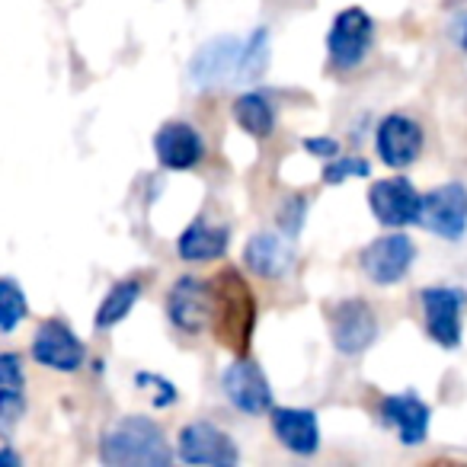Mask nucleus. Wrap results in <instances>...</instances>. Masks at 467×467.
<instances>
[{
	"label": "nucleus",
	"instance_id": "obj_1",
	"mask_svg": "<svg viewBox=\"0 0 467 467\" xmlns=\"http://www.w3.org/2000/svg\"><path fill=\"white\" fill-rule=\"evenodd\" d=\"M208 285H212V327L208 330L234 356H250L256 333V295L247 275L241 269L224 266L214 279H208Z\"/></svg>",
	"mask_w": 467,
	"mask_h": 467
},
{
	"label": "nucleus",
	"instance_id": "obj_2",
	"mask_svg": "<svg viewBox=\"0 0 467 467\" xmlns=\"http://www.w3.org/2000/svg\"><path fill=\"white\" fill-rule=\"evenodd\" d=\"M99 461L112 467H167L173 448L150 416H122L99 439Z\"/></svg>",
	"mask_w": 467,
	"mask_h": 467
},
{
	"label": "nucleus",
	"instance_id": "obj_3",
	"mask_svg": "<svg viewBox=\"0 0 467 467\" xmlns=\"http://www.w3.org/2000/svg\"><path fill=\"white\" fill-rule=\"evenodd\" d=\"M327 327H330L333 349L346 358H356L365 349H371L381 333L375 307L365 298H343L327 305Z\"/></svg>",
	"mask_w": 467,
	"mask_h": 467
},
{
	"label": "nucleus",
	"instance_id": "obj_4",
	"mask_svg": "<svg viewBox=\"0 0 467 467\" xmlns=\"http://www.w3.org/2000/svg\"><path fill=\"white\" fill-rule=\"evenodd\" d=\"M420 305L426 337L441 349H458L464 339L467 292H461L458 285H426L420 292Z\"/></svg>",
	"mask_w": 467,
	"mask_h": 467
},
{
	"label": "nucleus",
	"instance_id": "obj_5",
	"mask_svg": "<svg viewBox=\"0 0 467 467\" xmlns=\"http://www.w3.org/2000/svg\"><path fill=\"white\" fill-rule=\"evenodd\" d=\"M375 42V20L362 7H346L337 14L330 33H327V55L337 71H356L365 65Z\"/></svg>",
	"mask_w": 467,
	"mask_h": 467
},
{
	"label": "nucleus",
	"instance_id": "obj_6",
	"mask_svg": "<svg viewBox=\"0 0 467 467\" xmlns=\"http://www.w3.org/2000/svg\"><path fill=\"white\" fill-rule=\"evenodd\" d=\"M416 224H422L429 234L441 237V241L458 244L467 234V186L458 180L441 182V186L429 189L420 202V218Z\"/></svg>",
	"mask_w": 467,
	"mask_h": 467
},
{
	"label": "nucleus",
	"instance_id": "obj_7",
	"mask_svg": "<svg viewBox=\"0 0 467 467\" xmlns=\"http://www.w3.org/2000/svg\"><path fill=\"white\" fill-rule=\"evenodd\" d=\"M413 263H416V244L410 241L403 231L381 234V237H375V241L358 254V266L368 275L371 285H378V288L403 282L410 275V269H413Z\"/></svg>",
	"mask_w": 467,
	"mask_h": 467
},
{
	"label": "nucleus",
	"instance_id": "obj_8",
	"mask_svg": "<svg viewBox=\"0 0 467 467\" xmlns=\"http://www.w3.org/2000/svg\"><path fill=\"white\" fill-rule=\"evenodd\" d=\"M241 52H244L241 36H218V39H208L205 46L192 55V61H189V87H192V90H214V87L237 84Z\"/></svg>",
	"mask_w": 467,
	"mask_h": 467
},
{
	"label": "nucleus",
	"instance_id": "obj_9",
	"mask_svg": "<svg viewBox=\"0 0 467 467\" xmlns=\"http://www.w3.org/2000/svg\"><path fill=\"white\" fill-rule=\"evenodd\" d=\"M176 458L182 464L205 467H234L241 461V448L214 422H189L176 435Z\"/></svg>",
	"mask_w": 467,
	"mask_h": 467
},
{
	"label": "nucleus",
	"instance_id": "obj_10",
	"mask_svg": "<svg viewBox=\"0 0 467 467\" xmlns=\"http://www.w3.org/2000/svg\"><path fill=\"white\" fill-rule=\"evenodd\" d=\"M221 390L234 410L247 416H263L273 407V384L260 368V362H254L250 356H237V362L227 365L221 375Z\"/></svg>",
	"mask_w": 467,
	"mask_h": 467
},
{
	"label": "nucleus",
	"instance_id": "obj_11",
	"mask_svg": "<svg viewBox=\"0 0 467 467\" xmlns=\"http://www.w3.org/2000/svg\"><path fill=\"white\" fill-rule=\"evenodd\" d=\"M167 320L186 337H199L212 327V285L195 275H180L167 292Z\"/></svg>",
	"mask_w": 467,
	"mask_h": 467
},
{
	"label": "nucleus",
	"instance_id": "obj_12",
	"mask_svg": "<svg viewBox=\"0 0 467 467\" xmlns=\"http://www.w3.org/2000/svg\"><path fill=\"white\" fill-rule=\"evenodd\" d=\"M420 202L422 195L407 176H388V180L371 182L368 189V208L375 221L390 231H403V227L416 224L420 218Z\"/></svg>",
	"mask_w": 467,
	"mask_h": 467
},
{
	"label": "nucleus",
	"instance_id": "obj_13",
	"mask_svg": "<svg viewBox=\"0 0 467 467\" xmlns=\"http://www.w3.org/2000/svg\"><path fill=\"white\" fill-rule=\"evenodd\" d=\"M422 144H426L422 125L416 122V119L403 116V112L384 116L375 129V150L384 167H390V170L413 167L422 154Z\"/></svg>",
	"mask_w": 467,
	"mask_h": 467
},
{
	"label": "nucleus",
	"instance_id": "obj_14",
	"mask_svg": "<svg viewBox=\"0 0 467 467\" xmlns=\"http://www.w3.org/2000/svg\"><path fill=\"white\" fill-rule=\"evenodd\" d=\"M378 416H381L384 426H390L400 439V445L413 448L422 445L429 439V426H432V410L413 390H403V394H388L378 403Z\"/></svg>",
	"mask_w": 467,
	"mask_h": 467
},
{
	"label": "nucleus",
	"instance_id": "obj_15",
	"mask_svg": "<svg viewBox=\"0 0 467 467\" xmlns=\"http://www.w3.org/2000/svg\"><path fill=\"white\" fill-rule=\"evenodd\" d=\"M154 154L157 163L163 170H176V173H186V170H195L202 161H205V138L195 125L189 122H163L154 135Z\"/></svg>",
	"mask_w": 467,
	"mask_h": 467
},
{
	"label": "nucleus",
	"instance_id": "obj_16",
	"mask_svg": "<svg viewBox=\"0 0 467 467\" xmlns=\"http://www.w3.org/2000/svg\"><path fill=\"white\" fill-rule=\"evenodd\" d=\"M33 358L52 371H78L87 362V349L78 333L61 320H46L33 337Z\"/></svg>",
	"mask_w": 467,
	"mask_h": 467
},
{
	"label": "nucleus",
	"instance_id": "obj_17",
	"mask_svg": "<svg viewBox=\"0 0 467 467\" xmlns=\"http://www.w3.org/2000/svg\"><path fill=\"white\" fill-rule=\"evenodd\" d=\"M269 426L285 451L311 458L320 451V420L307 407H269Z\"/></svg>",
	"mask_w": 467,
	"mask_h": 467
},
{
	"label": "nucleus",
	"instance_id": "obj_18",
	"mask_svg": "<svg viewBox=\"0 0 467 467\" xmlns=\"http://www.w3.org/2000/svg\"><path fill=\"white\" fill-rule=\"evenodd\" d=\"M244 266L266 282L282 279L295 266V241L279 231H256L244 247Z\"/></svg>",
	"mask_w": 467,
	"mask_h": 467
},
{
	"label": "nucleus",
	"instance_id": "obj_19",
	"mask_svg": "<svg viewBox=\"0 0 467 467\" xmlns=\"http://www.w3.org/2000/svg\"><path fill=\"white\" fill-rule=\"evenodd\" d=\"M227 247H231V231L224 224H208L205 218H195L176 237V254H180L182 263L221 260L227 254Z\"/></svg>",
	"mask_w": 467,
	"mask_h": 467
},
{
	"label": "nucleus",
	"instance_id": "obj_20",
	"mask_svg": "<svg viewBox=\"0 0 467 467\" xmlns=\"http://www.w3.org/2000/svg\"><path fill=\"white\" fill-rule=\"evenodd\" d=\"M231 116L234 122L241 125L244 131H247L250 138H256V141H263V138H269L275 131V109L273 103H269L263 93L250 90V93H241V97L231 103Z\"/></svg>",
	"mask_w": 467,
	"mask_h": 467
},
{
	"label": "nucleus",
	"instance_id": "obj_21",
	"mask_svg": "<svg viewBox=\"0 0 467 467\" xmlns=\"http://www.w3.org/2000/svg\"><path fill=\"white\" fill-rule=\"evenodd\" d=\"M144 285L141 279H122L109 288V295L103 298V305L97 307V317H93V327L97 330H112L116 324H122L125 317L131 314V307L138 305Z\"/></svg>",
	"mask_w": 467,
	"mask_h": 467
},
{
	"label": "nucleus",
	"instance_id": "obj_22",
	"mask_svg": "<svg viewBox=\"0 0 467 467\" xmlns=\"http://www.w3.org/2000/svg\"><path fill=\"white\" fill-rule=\"evenodd\" d=\"M269 67V29H254L250 39H244L241 52V71H237V84H256Z\"/></svg>",
	"mask_w": 467,
	"mask_h": 467
},
{
	"label": "nucleus",
	"instance_id": "obj_23",
	"mask_svg": "<svg viewBox=\"0 0 467 467\" xmlns=\"http://www.w3.org/2000/svg\"><path fill=\"white\" fill-rule=\"evenodd\" d=\"M29 305H26V295L16 282L10 279H0V330L10 333L26 320Z\"/></svg>",
	"mask_w": 467,
	"mask_h": 467
},
{
	"label": "nucleus",
	"instance_id": "obj_24",
	"mask_svg": "<svg viewBox=\"0 0 467 467\" xmlns=\"http://www.w3.org/2000/svg\"><path fill=\"white\" fill-rule=\"evenodd\" d=\"M352 176H358V180H368L371 176V163L365 161V157H330L324 167V173H320V180H324V186H343L346 180H352Z\"/></svg>",
	"mask_w": 467,
	"mask_h": 467
},
{
	"label": "nucleus",
	"instance_id": "obj_25",
	"mask_svg": "<svg viewBox=\"0 0 467 467\" xmlns=\"http://www.w3.org/2000/svg\"><path fill=\"white\" fill-rule=\"evenodd\" d=\"M275 218H279V231L295 241V237L301 234V227H305V218H307V195H301V192L285 195Z\"/></svg>",
	"mask_w": 467,
	"mask_h": 467
},
{
	"label": "nucleus",
	"instance_id": "obj_26",
	"mask_svg": "<svg viewBox=\"0 0 467 467\" xmlns=\"http://www.w3.org/2000/svg\"><path fill=\"white\" fill-rule=\"evenodd\" d=\"M26 413V397L20 388H0V435L10 439Z\"/></svg>",
	"mask_w": 467,
	"mask_h": 467
},
{
	"label": "nucleus",
	"instance_id": "obj_27",
	"mask_svg": "<svg viewBox=\"0 0 467 467\" xmlns=\"http://www.w3.org/2000/svg\"><path fill=\"white\" fill-rule=\"evenodd\" d=\"M135 384L138 388H154V407L157 410H167V407H173L176 400H180V390H176V384L173 381H167V378H161V375H150V371H141V375H135Z\"/></svg>",
	"mask_w": 467,
	"mask_h": 467
},
{
	"label": "nucleus",
	"instance_id": "obj_28",
	"mask_svg": "<svg viewBox=\"0 0 467 467\" xmlns=\"http://www.w3.org/2000/svg\"><path fill=\"white\" fill-rule=\"evenodd\" d=\"M0 388H23V362L14 352H0Z\"/></svg>",
	"mask_w": 467,
	"mask_h": 467
},
{
	"label": "nucleus",
	"instance_id": "obj_29",
	"mask_svg": "<svg viewBox=\"0 0 467 467\" xmlns=\"http://www.w3.org/2000/svg\"><path fill=\"white\" fill-rule=\"evenodd\" d=\"M301 148H305L311 157H317V161H330V157L339 154V141H337V138H324V135L305 138V141H301Z\"/></svg>",
	"mask_w": 467,
	"mask_h": 467
},
{
	"label": "nucleus",
	"instance_id": "obj_30",
	"mask_svg": "<svg viewBox=\"0 0 467 467\" xmlns=\"http://www.w3.org/2000/svg\"><path fill=\"white\" fill-rule=\"evenodd\" d=\"M454 42H458L461 52L467 55V16H461V20L454 23Z\"/></svg>",
	"mask_w": 467,
	"mask_h": 467
},
{
	"label": "nucleus",
	"instance_id": "obj_31",
	"mask_svg": "<svg viewBox=\"0 0 467 467\" xmlns=\"http://www.w3.org/2000/svg\"><path fill=\"white\" fill-rule=\"evenodd\" d=\"M0 464H10V467H20L23 464V458L16 451H10V448H4V451H0Z\"/></svg>",
	"mask_w": 467,
	"mask_h": 467
}]
</instances>
